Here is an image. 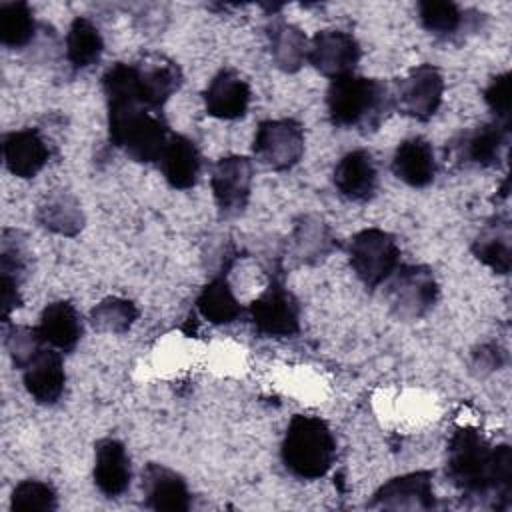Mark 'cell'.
Returning <instances> with one entry per match:
<instances>
[{
    "instance_id": "cell-1",
    "label": "cell",
    "mask_w": 512,
    "mask_h": 512,
    "mask_svg": "<svg viewBox=\"0 0 512 512\" xmlns=\"http://www.w3.org/2000/svg\"><path fill=\"white\" fill-rule=\"evenodd\" d=\"M102 90L108 108L110 142L134 162H158L170 138L168 122L160 110L146 106L138 98L132 64H112L102 76Z\"/></svg>"
},
{
    "instance_id": "cell-2",
    "label": "cell",
    "mask_w": 512,
    "mask_h": 512,
    "mask_svg": "<svg viewBox=\"0 0 512 512\" xmlns=\"http://www.w3.org/2000/svg\"><path fill=\"white\" fill-rule=\"evenodd\" d=\"M446 476L466 496L492 498L506 508L512 496V450L508 444L492 446L472 426L458 428L446 450Z\"/></svg>"
},
{
    "instance_id": "cell-3",
    "label": "cell",
    "mask_w": 512,
    "mask_h": 512,
    "mask_svg": "<svg viewBox=\"0 0 512 512\" xmlns=\"http://www.w3.org/2000/svg\"><path fill=\"white\" fill-rule=\"evenodd\" d=\"M326 108L334 126L368 134L376 132L390 116L394 98L382 80L348 74L330 82Z\"/></svg>"
},
{
    "instance_id": "cell-4",
    "label": "cell",
    "mask_w": 512,
    "mask_h": 512,
    "mask_svg": "<svg viewBox=\"0 0 512 512\" xmlns=\"http://www.w3.org/2000/svg\"><path fill=\"white\" fill-rule=\"evenodd\" d=\"M284 468L302 480L322 478L336 456V440L330 426L308 414H294L280 448Z\"/></svg>"
},
{
    "instance_id": "cell-5",
    "label": "cell",
    "mask_w": 512,
    "mask_h": 512,
    "mask_svg": "<svg viewBox=\"0 0 512 512\" xmlns=\"http://www.w3.org/2000/svg\"><path fill=\"white\" fill-rule=\"evenodd\" d=\"M400 264L396 238L382 228H366L350 240V266L366 288L386 282Z\"/></svg>"
},
{
    "instance_id": "cell-6",
    "label": "cell",
    "mask_w": 512,
    "mask_h": 512,
    "mask_svg": "<svg viewBox=\"0 0 512 512\" xmlns=\"http://www.w3.org/2000/svg\"><path fill=\"white\" fill-rule=\"evenodd\" d=\"M388 306L400 320H418L430 312L438 300V282L434 272L424 264L398 266L388 278Z\"/></svg>"
},
{
    "instance_id": "cell-7",
    "label": "cell",
    "mask_w": 512,
    "mask_h": 512,
    "mask_svg": "<svg viewBox=\"0 0 512 512\" xmlns=\"http://www.w3.org/2000/svg\"><path fill=\"white\" fill-rule=\"evenodd\" d=\"M254 156L276 172L290 170L304 154V130L294 118L262 120L252 142Z\"/></svg>"
},
{
    "instance_id": "cell-8",
    "label": "cell",
    "mask_w": 512,
    "mask_h": 512,
    "mask_svg": "<svg viewBox=\"0 0 512 512\" xmlns=\"http://www.w3.org/2000/svg\"><path fill=\"white\" fill-rule=\"evenodd\" d=\"M254 330L268 338H290L300 332V306L296 296L272 278L268 288L248 306Z\"/></svg>"
},
{
    "instance_id": "cell-9",
    "label": "cell",
    "mask_w": 512,
    "mask_h": 512,
    "mask_svg": "<svg viewBox=\"0 0 512 512\" xmlns=\"http://www.w3.org/2000/svg\"><path fill=\"white\" fill-rule=\"evenodd\" d=\"M444 76L432 64L414 66L402 80H398L392 94L394 108L416 120H430L442 104Z\"/></svg>"
},
{
    "instance_id": "cell-10",
    "label": "cell",
    "mask_w": 512,
    "mask_h": 512,
    "mask_svg": "<svg viewBox=\"0 0 512 512\" xmlns=\"http://www.w3.org/2000/svg\"><path fill=\"white\" fill-rule=\"evenodd\" d=\"M254 180L252 160L246 156H224L212 164L210 186L220 216L232 218L244 212Z\"/></svg>"
},
{
    "instance_id": "cell-11",
    "label": "cell",
    "mask_w": 512,
    "mask_h": 512,
    "mask_svg": "<svg viewBox=\"0 0 512 512\" xmlns=\"http://www.w3.org/2000/svg\"><path fill=\"white\" fill-rule=\"evenodd\" d=\"M508 132L510 128L496 120L484 122L460 132L446 148V154L454 164L464 168H494L508 146Z\"/></svg>"
},
{
    "instance_id": "cell-12",
    "label": "cell",
    "mask_w": 512,
    "mask_h": 512,
    "mask_svg": "<svg viewBox=\"0 0 512 512\" xmlns=\"http://www.w3.org/2000/svg\"><path fill=\"white\" fill-rule=\"evenodd\" d=\"M130 64L134 70V88L138 98L146 106L162 112L170 96L182 86L180 66L172 58L158 52H146Z\"/></svg>"
},
{
    "instance_id": "cell-13",
    "label": "cell",
    "mask_w": 512,
    "mask_h": 512,
    "mask_svg": "<svg viewBox=\"0 0 512 512\" xmlns=\"http://www.w3.org/2000/svg\"><path fill=\"white\" fill-rule=\"evenodd\" d=\"M360 60V46L356 38L338 28H326L308 42V62L326 78H342L354 74Z\"/></svg>"
},
{
    "instance_id": "cell-14",
    "label": "cell",
    "mask_w": 512,
    "mask_h": 512,
    "mask_svg": "<svg viewBox=\"0 0 512 512\" xmlns=\"http://www.w3.org/2000/svg\"><path fill=\"white\" fill-rule=\"evenodd\" d=\"M430 470H418L390 478L376 492L370 508L380 510H430L436 506Z\"/></svg>"
},
{
    "instance_id": "cell-15",
    "label": "cell",
    "mask_w": 512,
    "mask_h": 512,
    "mask_svg": "<svg viewBox=\"0 0 512 512\" xmlns=\"http://www.w3.org/2000/svg\"><path fill=\"white\" fill-rule=\"evenodd\" d=\"M144 504L156 512H186L190 508V490L186 480L172 468L148 462L142 470Z\"/></svg>"
},
{
    "instance_id": "cell-16",
    "label": "cell",
    "mask_w": 512,
    "mask_h": 512,
    "mask_svg": "<svg viewBox=\"0 0 512 512\" xmlns=\"http://www.w3.org/2000/svg\"><path fill=\"white\" fill-rule=\"evenodd\" d=\"M132 480L126 446L116 438H100L94 444V484L106 498L124 494Z\"/></svg>"
},
{
    "instance_id": "cell-17",
    "label": "cell",
    "mask_w": 512,
    "mask_h": 512,
    "mask_svg": "<svg viewBox=\"0 0 512 512\" xmlns=\"http://www.w3.org/2000/svg\"><path fill=\"white\" fill-rule=\"evenodd\" d=\"M204 108L210 116L220 120L242 118L250 104L248 82L230 68H222L204 90Z\"/></svg>"
},
{
    "instance_id": "cell-18",
    "label": "cell",
    "mask_w": 512,
    "mask_h": 512,
    "mask_svg": "<svg viewBox=\"0 0 512 512\" xmlns=\"http://www.w3.org/2000/svg\"><path fill=\"white\" fill-rule=\"evenodd\" d=\"M2 154L6 168L18 178H34L48 162L50 148L36 128L4 134Z\"/></svg>"
},
{
    "instance_id": "cell-19",
    "label": "cell",
    "mask_w": 512,
    "mask_h": 512,
    "mask_svg": "<svg viewBox=\"0 0 512 512\" xmlns=\"http://www.w3.org/2000/svg\"><path fill=\"white\" fill-rule=\"evenodd\" d=\"M334 186L346 200L366 202L376 194L378 170L368 150H352L334 166Z\"/></svg>"
},
{
    "instance_id": "cell-20",
    "label": "cell",
    "mask_w": 512,
    "mask_h": 512,
    "mask_svg": "<svg viewBox=\"0 0 512 512\" xmlns=\"http://www.w3.org/2000/svg\"><path fill=\"white\" fill-rule=\"evenodd\" d=\"M392 172L398 180L412 188H424L432 184L436 176V158L432 144L422 136L402 140L392 158Z\"/></svg>"
},
{
    "instance_id": "cell-21",
    "label": "cell",
    "mask_w": 512,
    "mask_h": 512,
    "mask_svg": "<svg viewBox=\"0 0 512 512\" xmlns=\"http://www.w3.org/2000/svg\"><path fill=\"white\" fill-rule=\"evenodd\" d=\"M24 386L34 402L42 406H52L60 400L66 384V372L60 352L42 350L36 360H32L24 370Z\"/></svg>"
},
{
    "instance_id": "cell-22",
    "label": "cell",
    "mask_w": 512,
    "mask_h": 512,
    "mask_svg": "<svg viewBox=\"0 0 512 512\" xmlns=\"http://www.w3.org/2000/svg\"><path fill=\"white\" fill-rule=\"evenodd\" d=\"M158 164L172 188L188 190L198 180L202 158L194 140L184 134H170Z\"/></svg>"
},
{
    "instance_id": "cell-23",
    "label": "cell",
    "mask_w": 512,
    "mask_h": 512,
    "mask_svg": "<svg viewBox=\"0 0 512 512\" xmlns=\"http://www.w3.org/2000/svg\"><path fill=\"white\" fill-rule=\"evenodd\" d=\"M336 248L330 226L318 214H302L296 218L290 234V250L302 264H318Z\"/></svg>"
},
{
    "instance_id": "cell-24",
    "label": "cell",
    "mask_w": 512,
    "mask_h": 512,
    "mask_svg": "<svg viewBox=\"0 0 512 512\" xmlns=\"http://www.w3.org/2000/svg\"><path fill=\"white\" fill-rule=\"evenodd\" d=\"M36 328L44 342L60 352L74 350L82 338V318L68 300L50 302L42 310L40 324Z\"/></svg>"
},
{
    "instance_id": "cell-25",
    "label": "cell",
    "mask_w": 512,
    "mask_h": 512,
    "mask_svg": "<svg viewBox=\"0 0 512 512\" xmlns=\"http://www.w3.org/2000/svg\"><path fill=\"white\" fill-rule=\"evenodd\" d=\"M474 256L496 274H508L512 264V230L506 216L488 220L472 242Z\"/></svg>"
},
{
    "instance_id": "cell-26",
    "label": "cell",
    "mask_w": 512,
    "mask_h": 512,
    "mask_svg": "<svg viewBox=\"0 0 512 512\" xmlns=\"http://www.w3.org/2000/svg\"><path fill=\"white\" fill-rule=\"evenodd\" d=\"M36 220L42 228L62 236H76L84 226L82 206L66 190H50L36 208Z\"/></svg>"
},
{
    "instance_id": "cell-27",
    "label": "cell",
    "mask_w": 512,
    "mask_h": 512,
    "mask_svg": "<svg viewBox=\"0 0 512 512\" xmlns=\"http://www.w3.org/2000/svg\"><path fill=\"white\" fill-rule=\"evenodd\" d=\"M270 56L282 72H298L308 60V38L306 34L284 20H274L268 26Z\"/></svg>"
},
{
    "instance_id": "cell-28",
    "label": "cell",
    "mask_w": 512,
    "mask_h": 512,
    "mask_svg": "<svg viewBox=\"0 0 512 512\" xmlns=\"http://www.w3.org/2000/svg\"><path fill=\"white\" fill-rule=\"evenodd\" d=\"M104 40L98 26L86 16H76L66 32V58L74 70L90 68L100 60Z\"/></svg>"
},
{
    "instance_id": "cell-29",
    "label": "cell",
    "mask_w": 512,
    "mask_h": 512,
    "mask_svg": "<svg viewBox=\"0 0 512 512\" xmlns=\"http://www.w3.org/2000/svg\"><path fill=\"white\" fill-rule=\"evenodd\" d=\"M196 308L212 324H230L242 314V306L224 276L210 280L196 298Z\"/></svg>"
},
{
    "instance_id": "cell-30",
    "label": "cell",
    "mask_w": 512,
    "mask_h": 512,
    "mask_svg": "<svg viewBox=\"0 0 512 512\" xmlns=\"http://www.w3.org/2000/svg\"><path fill=\"white\" fill-rule=\"evenodd\" d=\"M420 24L438 38H452L466 26L468 16L454 2L424 0L418 4Z\"/></svg>"
},
{
    "instance_id": "cell-31",
    "label": "cell",
    "mask_w": 512,
    "mask_h": 512,
    "mask_svg": "<svg viewBox=\"0 0 512 512\" xmlns=\"http://www.w3.org/2000/svg\"><path fill=\"white\" fill-rule=\"evenodd\" d=\"M36 34L34 12L26 2L0 4V42L8 48H24Z\"/></svg>"
},
{
    "instance_id": "cell-32",
    "label": "cell",
    "mask_w": 512,
    "mask_h": 512,
    "mask_svg": "<svg viewBox=\"0 0 512 512\" xmlns=\"http://www.w3.org/2000/svg\"><path fill=\"white\" fill-rule=\"evenodd\" d=\"M138 318V308L134 302L118 296H108L100 300L90 310V322L98 332L108 334H124Z\"/></svg>"
},
{
    "instance_id": "cell-33",
    "label": "cell",
    "mask_w": 512,
    "mask_h": 512,
    "mask_svg": "<svg viewBox=\"0 0 512 512\" xmlns=\"http://www.w3.org/2000/svg\"><path fill=\"white\" fill-rule=\"evenodd\" d=\"M10 508L14 512H54L58 508V494L48 482L22 480L12 490Z\"/></svg>"
},
{
    "instance_id": "cell-34",
    "label": "cell",
    "mask_w": 512,
    "mask_h": 512,
    "mask_svg": "<svg viewBox=\"0 0 512 512\" xmlns=\"http://www.w3.org/2000/svg\"><path fill=\"white\" fill-rule=\"evenodd\" d=\"M44 338L40 336L38 328L30 326H10L4 332V346L10 354V360L16 368L24 370L38 354L44 350Z\"/></svg>"
},
{
    "instance_id": "cell-35",
    "label": "cell",
    "mask_w": 512,
    "mask_h": 512,
    "mask_svg": "<svg viewBox=\"0 0 512 512\" xmlns=\"http://www.w3.org/2000/svg\"><path fill=\"white\" fill-rule=\"evenodd\" d=\"M20 232L16 230H4L2 234V250H0V278L10 280L20 286V282L28 274V252L24 248V242L18 240Z\"/></svg>"
},
{
    "instance_id": "cell-36",
    "label": "cell",
    "mask_w": 512,
    "mask_h": 512,
    "mask_svg": "<svg viewBox=\"0 0 512 512\" xmlns=\"http://www.w3.org/2000/svg\"><path fill=\"white\" fill-rule=\"evenodd\" d=\"M484 102L494 114V120L500 122L502 126L510 128V72H502L490 80V84L484 88Z\"/></svg>"
},
{
    "instance_id": "cell-37",
    "label": "cell",
    "mask_w": 512,
    "mask_h": 512,
    "mask_svg": "<svg viewBox=\"0 0 512 512\" xmlns=\"http://www.w3.org/2000/svg\"><path fill=\"white\" fill-rule=\"evenodd\" d=\"M504 350L498 344H482L472 352L470 368L476 376H486L504 364Z\"/></svg>"
}]
</instances>
